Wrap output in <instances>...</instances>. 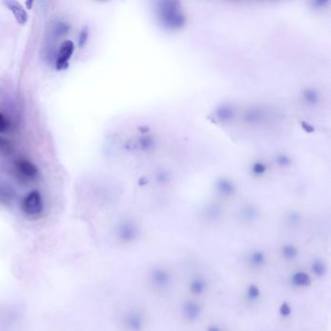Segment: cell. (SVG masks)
I'll return each instance as SVG.
<instances>
[{
  "label": "cell",
  "mask_w": 331,
  "mask_h": 331,
  "mask_svg": "<svg viewBox=\"0 0 331 331\" xmlns=\"http://www.w3.org/2000/svg\"><path fill=\"white\" fill-rule=\"evenodd\" d=\"M209 281L202 274H194L187 283V290L190 297L200 299L209 291Z\"/></svg>",
  "instance_id": "7"
},
{
  "label": "cell",
  "mask_w": 331,
  "mask_h": 331,
  "mask_svg": "<svg viewBox=\"0 0 331 331\" xmlns=\"http://www.w3.org/2000/svg\"><path fill=\"white\" fill-rule=\"evenodd\" d=\"M269 262V256L262 248H253L249 250L244 257L246 268L253 273H258L264 270Z\"/></svg>",
  "instance_id": "6"
},
{
  "label": "cell",
  "mask_w": 331,
  "mask_h": 331,
  "mask_svg": "<svg viewBox=\"0 0 331 331\" xmlns=\"http://www.w3.org/2000/svg\"><path fill=\"white\" fill-rule=\"evenodd\" d=\"M145 281L150 292L156 296H163L173 289L175 275L167 265L156 263L148 269Z\"/></svg>",
  "instance_id": "1"
},
{
  "label": "cell",
  "mask_w": 331,
  "mask_h": 331,
  "mask_svg": "<svg viewBox=\"0 0 331 331\" xmlns=\"http://www.w3.org/2000/svg\"><path fill=\"white\" fill-rule=\"evenodd\" d=\"M20 210L22 214L30 220L39 219L45 210L41 194L38 191H32L26 195L20 203Z\"/></svg>",
  "instance_id": "5"
},
{
  "label": "cell",
  "mask_w": 331,
  "mask_h": 331,
  "mask_svg": "<svg viewBox=\"0 0 331 331\" xmlns=\"http://www.w3.org/2000/svg\"><path fill=\"white\" fill-rule=\"evenodd\" d=\"M262 298V289L255 283L248 284L243 292L242 299L247 306H255Z\"/></svg>",
  "instance_id": "10"
},
{
  "label": "cell",
  "mask_w": 331,
  "mask_h": 331,
  "mask_svg": "<svg viewBox=\"0 0 331 331\" xmlns=\"http://www.w3.org/2000/svg\"><path fill=\"white\" fill-rule=\"evenodd\" d=\"M204 313V305L199 299L189 297L184 299L179 307L181 320L187 325L196 324L202 318Z\"/></svg>",
  "instance_id": "4"
},
{
  "label": "cell",
  "mask_w": 331,
  "mask_h": 331,
  "mask_svg": "<svg viewBox=\"0 0 331 331\" xmlns=\"http://www.w3.org/2000/svg\"><path fill=\"white\" fill-rule=\"evenodd\" d=\"M225 331L224 329L222 328V326L220 325V324H217V323H213V324H210L206 327L205 331Z\"/></svg>",
  "instance_id": "19"
},
{
  "label": "cell",
  "mask_w": 331,
  "mask_h": 331,
  "mask_svg": "<svg viewBox=\"0 0 331 331\" xmlns=\"http://www.w3.org/2000/svg\"><path fill=\"white\" fill-rule=\"evenodd\" d=\"M10 127L9 119L0 113V133H5Z\"/></svg>",
  "instance_id": "17"
},
{
  "label": "cell",
  "mask_w": 331,
  "mask_h": 331,
  "mask_svg": "<svg viewBox=\"0 0 331 331\" xmlns=\"http://www.w3.org/2000/svg\"><path fill=\"white\" fill-rule=\"evenodd\" d=\"M313 279H324L329 273V263L323 257H315L308 271Z\"/></svg>",
  "instance_id": "12"
},
{
  "label": "cell",
  "mask_w": 331,
  "mask_h": 331,
  "mask_svg": "<svg viewBox=\"0 0 331 331\" xmlns=\"http://www.w3.org/2000/svg\"><path fill=\"white\" fill-rule=\"evenodd\" d=\"M25 4L28 6V9H31V7H30V4H33V2H32V1H30V2H26Z\"/></svg>",
  "instance_id": "20"
},
{
  "label": "cell",
  "mask_w": 331,
  "mask_h": 331,
  "mask_svg": "<svg viewBox=\"0 0 331 331\" xmlns=\"http://www.w3.org/2000/svg\"><path fill=\"white\" fill-rule=\"evenodd\" d=\"M292 312V306L289 305L288 303H283V305L280 308V314L284 317H289V316H291Z\"/></svg>",
  "instance_id": "18"
},
{
  "label": "cell",
  "mask_w": 331,
  "mask_h": 331,
  "mask_svg": "<svg viewBox=\"0 0 331 331\" xmlns=\"http://www.w3.org/2000/svg\"><path fill=\"white\" fill-rule=\"evenodd\" d=\"M16 167L18 171L24 177L33 179L38 175V168L34 163L26 159H19L16 161Z\"/></svg>",
  "instance_id": "14"
},
{
  "label": "cell",
  "mask_w": 331,
  "mask_h": 331,
  "mask_svg": "<svg viewBox=\"0 0 331 331\" xmlns=\"http://www.w3.org/2000/svg\"><path fill=\"white\" fill-rule=\"evenodd\" d=\"M75 50V45L71 40L64 41L59 48L58 58L56 61V67L58 70H64L69 65V59L71 58Z\"/></svg>",
  "instance_id": "9"
},
{
  "label": "cell",
  "mask_w": 331,
  "mask_h": 331,
  "mask_svg": "<svg viewBox=\"0 0 331 331\" xmlns=\"http://www.w3.org/2000/svg\"><path fill=\"white\" fill-rule=\"evenodd\" d=\"M88 38H89V27L88 26H84L83 29L80 32V35H79V41H78L79 47L83 48L87 44Z\"/></svg>",
  "instance_id": "15"
},
{
  "label": "cell",
  "mask_w": 331,
  "mask_h": 331,
  "mask_svg": "<svg viewBox=\"0 0 331 331\" xmlns=\"http://www.w3.org/2000/svg\"><path fill=\"white\" fill-rule=\"evenodd\" d=\"M120 326L123 331H146L148 315L141 307H128L121 314Z\"/></svg>",
  "instance_id": "2"
},
{
  "label": "cell",
  "mask_w": 331,
  "mask_h": 331,
  "mask_svg": "<svg viewBox=\"0 0 331 331\" xmlns=\"http://www.w3.org/2000/svg\"><path fill=\"white\" fill-rule=\"evenodd\" d=\"M4 4L6 5V7L13 13L16 20L23 25L27 22L28 20V14L25 11V9L23 8V6L18 2V1H5Z\"/></svg>",
  "instance_id": "13"
},
{
  "label": "cell",
  "mask_w": 331,
  "mask_h": 331,
  "mask_svg": "<svg viewBox=\"0 0 331 331\" xmlns=\"http://www.w3.org/2000/svg\"><path fill=\"white\" fill-rule=\"evenodd\" d=\"M313 278L305 269L293 270L289 276V285L295 291H305L313 284Z\"/></svg>",
  "instance_id": "8"
},
{
  "label": "cell",
  "mask_w": 331,
  "mask_h": 331,
  "mask_svg": "<svg viewBox=\"0 0 331 331\" xmlns=\"http://www.w3.org/2000/svg\"><path fill=\"white\" fill-rule=\"evenodd\" d=\"M141 236V228L133 221H120L115 229L117 242L122 246H131L138 242Z\"/></svg>",
  "instance_id": "3"
},
{
  "label": "cell",
  "mask_w": 331,
  "mask_h": 331,
  "mask_svg": "<svg viewBox=\"0 0 331 331\" xmlns=\"http://www.w3.org/2000/svg\"><path fill=\"white\" fill-rule=\"evenodd\" d=\"M69 30V25L65 22H58L56 26V34L58 36H62V35H65Z\"/></svg>",
  "instance_id": "16"
},
{
  "label": "cell",
  "mask_w": 331,
  "mask_h": 331,
  "mask_svg": "<svg viewBox=\"0 0 331 331\" xmlns=\"http://www.w3.org/2000/svg\"><path fill=\"white\" fill-rule=\"evenodd\" d=\"M279 256L286 263H292L300 256L299 247L292 242H286L279 248Z\"/></svg>",
  "instance_id": "11"
}]
</instances>
